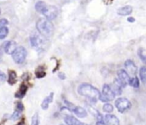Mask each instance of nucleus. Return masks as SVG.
<instances>
[{
	"label": "nucleus",
	"instance_id": "29",
	"mask_svg": "<svg viewBox=\"0 0 146 125\" xmlns=\"http://www.w3.org/2000/svg\"><path fill=\"white\" fill-rule=\"evenodd\" d=\"M6 78H7L6 75L3 71L0 70V82H5L6 81Z\"/></svg>",
	"mask_w": 146,
	"mask_h": 125
},
{
	"label": "nucleus",
	"instance_id": "20",
	"mask_svg": "<svg viewBox=\"0 0 146 125\" xmlns=\"http://www.w3.org/2000/svg\"><path fill=\"white\" fill-rule=\"evenodd\" d=\"M129 85L132 86L133 88H139L140 84H139V79L137 77V76H133L130 79V82H129Z\"/></svg>",
	"mask_w": 146,
	"mask_h": 125
},
{
	"label": "nucleus",
	"instance_id": "5",
	"mask_svg": "<svg viewBox=\"0 0 146 125\" xmlns=\"http://www.w3.org/2000/svg\"><path fill=\"white\" fill-rule=\"evenodd\" d=\"M115 107L117 108V110L121 112V113H123L128 110L131 109L132 107V103L126 98H123V97H121L119 99H117L115 100Z\"/></svg>",
	"mask_w": 146,
	"mask_h": 125
},
{
	"label": "nucleus",
	"instance_id": "2",
	"mask_svg": "<svg viewBox=\"0 0 146 125\" xmlns=\"http://www.w3.org/2000/svg\"><path fill=\"white\" fill-rule=\"evenodd\" d=\"M38 33L44 38H50L54 33V25L46 18H40L36 23Z\"/></svg>",
	"mask_w": 146,
	"mask_h": 125
},
{
	"label": "nucleus",
	"instance_id": "15",
	"mask_svg": "<svg viewBox=\"0 0 146 125\" xmlns=\"http://www.w3.org/2000/svg\"><path fill=\"white\" fill-rule=\"evenodd\" d=\"M53 96H54V93H50L49 96H47L42 102L41 104V107L43 110H47L49 108L50 104L53 101Z\"/></svg>",
	"mask_w": 146,
	"mask_h": 125
},
{
	"label": "nucleus",
	"instance_id": "36",
	"mask_svg": "<svg viewBox=\"0 0 146 125\" xmlns=\"http://www.w3.org/2000/svg\"><path fill=\"white\" fill-rule=\"evenodd\" d=\"M0 14H1V9H0Z\"/></svg>",
	"mask_w": 146,
	"mask_h": 125
},
{
	"label": "nucleus",
	"instance_id": "11",
	"mask_svg": "<svg viewBox=\"0 0 146 125\" xmlns=\"http://www.w3.org/2000/svg\"><path fill=\"white\" fill-rule=\"evenodd\" d=\"M104 122L107 125H120V120L119 118L111 114H107L104 118Z\"/></svg>",
	"mask_w": 146,
	"mask_h": 125
},
{
	"label": "nucleus",
	"instance_id": "17",
	"mask_svg": "<svg viewBox=\"0 0 146 125\" xmlns=\"http://www.w3.org/2000/svg\"><path fill=\"white\" fill-rule=\"evenodd\" d=\"M27 91V87L25 85V84H21L19 90L15 93V97L18 98V99H21L25 96L26 93Z\"/></svg>",
	"mask_w": 146,
	"mask_h": 125
},
{
	"label": "nucleus",
	"instance_id": "9",
	"mask_svg": "<svg viewBox=\"0 0 146 125\" xmlns=\"http://www.w3.org/2000/svg\"><path fill=\"white\" fill-rule=\"evenodd\" d=\"M124 66H125V70L128 73V75H132V76H135L137 71H138V68L136 66V64H134L133 61L128 59L125 62L124 64Z\"/></svg>",
	"mask_w": 146,
	"mask_h": 125
},
{
	"label": "nucleus",
	"instance_id": "24",
	"mask_svg": "<svg viewBox=\"0 0 146 125\" xmlns=\"http://www.w3.org/2000/svg\"><path fill=\"white\" fill-rule=\"evenodd\" d=\"M20 118H21V112L18 111V110H15V112H14L13 114L11 115L10 119L13 120V121H16V120L20 119Z\"/></svg>",
	"mask_w": 146,
	"mask_h": 125
},
{
	"label": "nucleus",
	"instance_id": "33",
	"mask_svg": "<svg viewBox=\"0 0 146 125\" xmlns=\"http://www.w3.org/2000/svg\"><path fill=\"white\" fill-rule=\"evenodd\" d=\"M16 125H24V124H23V123H20V124H18Z\"/></svg>",
	"mask_w": 146,
	"mask_h": 125
},
{
	"label": "nucleus",
	"instance_id": "10",
	"mask_svg": "<svg viewBox=\"0 0 146 125\" xmlns=\"http://www.w3.org/2000/svg\"><path fill=\"white\" fill-rule=\"evenodd\" d=\"M4 52L8 55H12L14 53V51H15V49L17 48V45L15 41H12V40H9V41H7L5 44H4Z\"/></svg>",
	"mask_w": 146,
	"mask_h": 125
},
{
	"label": "nucleus",
	"instance_id": "30",
	"mask_svg": "<svg viewBox=\"0 0 146 125\" xmlns=\"http://www.w3.org/2000/svg\"><path fill=\"white\" fill-rule=\"evenodd\" d=\"M59 78L60 79H62V80H64L65 78H66V76H65V75L63 74V73H59Z\"/></svg>",
	"mask_w": 146,
	"mask_h": 125
},
{
	"label": "nucleus",
	"instance_id": "31",
	"mask_svg": "<svg viewBox=\"0 0 146 125\" xmlns=\"http://www.w3.org/2000/svg\"><path fill=\"white\" fill-rule=\"evenodd\" d=\"M127 21L128 22H134L135 21V19L133 17H128L127 18Z\"/></svg>",
	"mask_w": 146,
	"mask_h": 125
},
{
	"label": "nucleus",
	"instance_id": "8",
	"mask_svg": "<svg viewBox=\"0 0 146 125\" xmlns=\"http://www.w3.org/2000/svg\"><path fill=\"white\" fill-rule=\"evenodd\" d=\"M101 94L103 96H104L107 99L108 101H112L115 98V93L113 92L111 87L109 84H104L103 86V89H102V94Z\"/></svg>",
	"mask_w": 146,
	"mask_h": 125
},
{
	"label": "nucleus",
	"instance_id": "23",
	"mask_svg": "<svg viewBox=\"0 0 146 125\" xmlns=\"http://www.w3.org/2000/svg\"><path fill=\"white\" fill-rule=\"evenodd\" d=\"M8 33H9V29H8L7 27L0 28V39H5L7 37Z\"/></svg>",
	"mask_w": 146,
	"mask_h": 125
},
{
	"label": "nucleus",
	"instance_id": "1",
	"mask_svg": "<svg viewBox=\"0 0 146 125\" xmlns=\"http://www.w3.org/2000/svg\"><path fill=\"white\" fill-rule=\"evenodd\" d=\"M79 94L81 96H84L87 99L91 104H95L98 100H99L101 96V93L99 90L95 88L94 86L89 84V83H82L78 87L77 89Z\"/></svg>",
	"mask_w": 146,
	"mask_h": 125
},
{
	"label": "nucleus",
	"instance_id": "32",
	"mask_svg": "<svg viewBox=\"0 0 146 125\" xmlns=\"http://www.w3.org/2000/svg\"><path fill=\"white\" fill-rule=\"evenodd\" d=\"M96 125H107L104 121H97Z\"/></svg>",
	"mask_w": 146,
	"mask_h": 125
},
{
	"label": "nucleus",
	"instance_id": "21",
	"mask_svg": "<svg viewBox=\"0 0 146 125\" xmlns=\"http://www.w3.org/2000/svg\"><path fill=\"white\" fill-rule=\"evenodd\" d=\"M139 76L142 82L146 83V66H142L139 70Z\"/></svg>",
	"mask_w": 146,
	"mask_h": 125
},
{
	"label": "nucleus",
	"instance_id": "13",
	"mask_svg": "<svg viewBox=\"0 0 146 125\" xmlns=\"http://www.w3.org/2000/svg\"><path fill=\"white\" fill-rule=\"evenodd\" d=\"M73 112L78 117V118H86L88 113L86 112V110L81 106H75L74 109L73 110Z\"/></svg>",
	"mask_w": 146,
	"mask_h": 125
},
{
	"label": "nucleus",
	"instance_id": "12",
	"mask_svg": "<svg viewBox=\"0 0 146 125\" xmlns=\"http://www.w3.org/2000/svg\"><path fill=\"white\" fill-rule=\"evenodd\" d=\"M133 13V7L131 5H126L123 6L117 10V14L121 16H127Z\"/></svg>",
	"mask_w": 146,
	"mask_h": 125
},
{
	"label": "nucleus",
	"instance_id": "14",
	"mask_svg": "<svg viewBox=\"0 0 146 125\" xmlns=\"http://www.w3.org/2000/svg\"><path fill=\"white\" fill-rule=\"evenodd\" d=\"M64 122L66 125H83V123L79 121L76 118L69 115L64 118Z\"/></svg>",
	"mask_w": 146,
	"mask_h": 125
},
{
	"label": "nucleus",
	"instance_id": "27",
	"mask_svg": "<svg viewBox=\"0 0 146 125\" xmlns=\"http://www.w3.org/2000/svg\"><path fill=\"white\" fill-rule=\"evenodd\" d=\"M8 20L7 19H5V18H2V19H0V28H2V27H5L7 25H8Z\"/></svg>",
	"mask_w": 146,
	"mask_h": 125
},
{
	"label": "nucleus",
	"instance_id": "19",
	"mask_svg": "<svg viewBox=\"0 0 146 125\" xmlns=\"http://www.w3.org/2000/svg\"><path fill=\"white\" fill-rule=\"evenodd\" d=\"M110 87H111L113 92L115 93V96H116V95H121V93H122V89H121V88H121L116 82H115L114 84H113L112 86H110Z\"/></svg>",
	"mask_w": 146,
	"mask_h": 125
},
{
	"label": "nucleus",
	"instance_id": "6",
	"mask_svg": "<svg viewBox=\"0 0 146 125\" xmlns=\"http://www.w3.org/2000/svg\"><path fill=\"white\" fill-rule=\"evenodd\" d=\"M43 15H44V17L47 20L51 21L52 20H55L57 17V15H58V9H57V7H56L54 5H48L46 9L43 13Z\"/></svg>",
	"mask_w": 146,
	"mask_h": 125
},
{
	"label": "nucleus",
	"instance_id": "4",
	"mask_svg": "<svg viewBox=\"0 0 146 125\" xmlns=\"http://www.w3.org/2000/svg\"><path fill=\"white\" fill-rule=\"evenodd\" d=\"M130 76L125 70H119L117 71V78L115 80L122 88H125L130 82Z\"/></svg>",
	"mask_w": 146,
	"mask_h": 125
},
{
	"label": "nucleus",
	"instance_id": "25",
	"mask_svg": "<svg viewBox=\"0 0 146 125\" xmlns=\"http://www.w3.org/2000/svg\"><path fill=\"white\" fill-rule=\"evenodd\" d=\"M139 56L140 59L142 60V62L146 64V52L143 49L139 50Z\"/></svg>",
	"mask_w": 146,
	"mask_h": 125
},
{
	"label": "nucleus",
	"instance_id": "35",
	"mask_svg": "<svg viewBox=\"0 0 146 125\" xmlns=\"http://www.w3.org/2000/svg\"><path fill=\"white\" fill-rule=\"evenodd\" d=\"M60 125H66V124H60Z\"/></svg>",
	"mask_w": 146,
	"mask_h": 125
},
{
	"label": "nucleus",
	"instance_id": "26",
	"mask_svg": "<svg viewBox=\"0 0 146 125\" xmlns=\"http://www.w3.org/2000/svg\"><path fill=\"white\" fill-rule=\"evenodd\" d=\"M31 125H39V120H38V113H35L33 116Z\"/></svg>",
	"mask_w": 146,
	"mask_h": 125
},
{
	"label": "nucleus",
	"instance_id": "22",
	"mask_svg": "<svg viewBox=\"0 0 146 125\" xmlns=\"http://www.w3.org/2000/svg\"><path fill=\"white\" fill-rule=\"evenodd\" d=\"M103 110H104V112L110 114V113H111L114 111V106L111 104H110V103H105L103 106Z\"/></svg>",
	"mask_w": 146,
	"mask_h": 125
},
{
	"label": "nucleus",
	"instance_id": "3",
	"mask_svg": "<svg viewBox=\"0 0 146 125\" xmlns=\"http://www.w3.org/2000/svg\"><path fill=\"white\" fill-rule=\"evenodd\" d=\"M27 52L26 48L23 46H18L14 51V53L12 54V58L15 64H21L25 62L27 58Z\"/></svg>",
	"mask_w": 146,
	"mask_h": 125
},
{
	"label": "nucleus",
	"instance_id": "7",
	"mask_svg": "<svg viewBox=\"0 0 146 125\" xmlns=\"http://www.w3.org/2000/svg\"><path fill=\"white\" fill-rule=\"evenodd\" d=\"M30 43H31V45L37 49V50H40L43 48L44 46V39L39 36L38 34H33L31 37H30Z\"/></svg>",
	"mask_w": 146,
	"mask_h": 125
},
{
	"label": "nucleus",
	"instance_id": "16",
	"mask_svg": "<svg viewBox=\"0 0 146 125\" xmlns=\"http://www.w3.org/2000/svg\"><path fill=\"white\" fill-rule=\"evenodd\" d=\"M47 6H48V4H46L45 2H44V1H38V2H37L35 3V9L38 13H40V14L43 15V13L46 9Z\"/></svg>",
	"mask_w": 146,
	"mask_h": 125
},
{
	"label": "nucleus",
	"instance_id": "28",
	"mask_svg": "<svg viewBox=\"0 0 146 125\" xmlns=\"http://www.w3.org/2000/svg\"><path fill=\"white\" fill-rule=\"evenodd\" d=\"M15 110H18L20 112H22L24 110V106L21 102H16L15 104Z\"/></svg>",
	"mask_w": 146,
	"mask_h": 125
},
{
	"label": "nucleus",
	"instance_id": "34",
	"mask_svg": "<svg viewBox=\"0 0 146 125\" xmlns=\"http://www.w3.org/2000/svg\"><path fill=\"white\" fill-rule=\"evenodd\" d=\"M83 125H90V124H83Z\"/></svg>",
	"mask_w": 146,
	"mask_h": 125
},
{
	"label": "nucleus",
	"instance_id": "18",
	"mask_svg": "<svg viewBox=\"0 0 146 125\" xmlns=\"http://www.w3.org/2000/svg\"><path fill=\"white\" fill-rule=\"evenodd\" d=\"M16 80H17V77H16V74L15 71L13 70H9V78H8V82L10 84V85H13L16 82Z\"/></svg>",
	"mask_w": 146,
	"mask_h": 125
}]
</instances>
